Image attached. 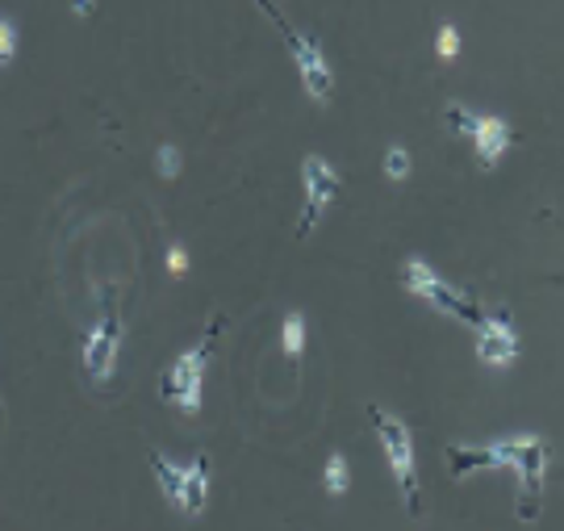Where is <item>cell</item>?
<instances>
[{"instance_id": "6da1fadb", "label": "cell", "mask_w": 564, "mask_h": 531, "mask_svg": "<svg viewBox=\"0 0 564 531\" xmlns=\"http://www.w3.org/2000/svg\"><path fill=\"white\" fill-rule=\"evenodd\" d=\"M447 469L456 481H464L477 469H514L519 473V519L535 523L540 507H544V469H547V444L540 435H519V440H498L485 448H468V444H452L447 448Z\"/></svg>"}, {"instance_id": "7a4b0ae2", "label": "cell", "mask_w": 564, "mask_h": 531, "mask_svg": "<svg viewBox=\"0 0 564 531\" xmlns=\"http://www.w3.org/2000/svg\"><path fill=\"white\" fill-rule=\"evenodd\" d=\"M218 335H223V318H209V327H205L202 344L197 348H188L184 356H176L167 372H163L160 381V398L167 407L184 410L188 419L202 410V386H205V368H209V356L218 348Z\"/></svg>"}, {"instance_id": "3957f363", "label": "cell", "mask_w": 564, "mask_h": 531, "mask_svg": "<svg viewBox=\"0 0 564 531\" xmlns=\"http://www.w3.org/2000/svg\"><path fill=\"white\" fill-rule=\"evenodd\" d=\"M368 423L381 435V448L389 469L398 477V490H402V502L410 514H419V469H414V435L405 427L393 410H381L377 402L368 407Z\"/></svg>"}, {"instance_id": "277c9868", "label": "cell", "mask_w": 564, "mask_h": 531, "mask_svg": "<svg viewBox=\"0 0 564 531\" xmlns=\"http://www.w3.org/2000/svg\"><path fill=\"white\" fill-rule=\"evenodd\" d=\"M256 4H260L263 13H268V21L276 25V34L284 39V46L293 51V63H297V72H302L305 93H310L318 105H326L330 101V93H335V76H330V63H326L323 46H318L314 39H305L293 21H284V13L276 9V0H256Z\"/></svg>"}, {"instance_id": "5b68a950", "label": "cell", "mask_w": 564, "mask_h": 531, "mask_svg": "<svg viewBox=\"0 0 564 531\" xmlns=\"http://www.w3.org/2000/svg\"><path fill=\"white\" fill-rule=\"evenodd\" d=\"M402 285L419 297V302H426V306H435L440 314H452V318H460V323H481V306L468 297V293H460L456 285H447L444 277L435 272L431 264H423V260H405L402 264Z\"/></svg>"}, {"instance_id": "8992f818", "label": "cell", "mask_w": 564, "mask_h": 531, "mask_svg": "<svg viewBox=\"0 0 564 531\" xmlns=\"http://www.w3.org/2000/svg\"><path fill=\"white\" fill-rule=\"evenodd\" d=\"M444 122L452 134H464V139H473L477 147V160L485 167H494L502 160L510 143H514V134H510V122L498 118V113H473V109H464V105H447L444 109Z\"/></svg>"}, {"instance_id": "52a82bcc", "label": "cell", "mask_w": 564, "mask_h": 531, "mask_svg": "<svg viewBox=\"0 0 564 531\" xmlns=\"http://www.w3.org/2000/svg\"><path fill=\"white\" fill-rule=\"evenodd\" d=\"M302 181H305V202H302V218H297V239H310L314 226L323 223L326 205L339 197V172L318 160V155H305L302 160Z\"/></svg>"}, {"instance_id": "ba28073f", "label": "cell", "mask_w": 564, "mask_h": 531, "mask_svg": "<svg viewBox=\"0 0 564 531\" xmlns=\"http://www.w3.org/2000/svg\"><path fill=\"white\" fill-rule=\"evenodd\" d=\"M477 360L489 368H506L519 360V330L510 314H489L477 323Z\"/></svg>"}, {"instance_id": "9c48e42d", "label": "cell", "mask_w": 564, "mask_h": 531, "mask_svg": "<svg viewBox=\"0 0 564 531\" xmlns=\"http://www.w3.org/2000/svg\"><path fill=\"white\" fill-rule=\"evenodd\" d=\"M118 348H121V318L118 314H105L101 323L93 327V335H84V368L88 377L105 386L109 372L118 365Z\"/></svg>"}, {"instance_id": "30bf717a", "label": "cell", "mask_w": 564, "mask_h": 531, "mask_svg": "<svg viewBox=\"0 0 564 531\" xmlns=\"http://www.w3.org/2000/svg\"><path fill=\"white\" fill-rule=\"evenodd\" d=\"M205 498H209V456H197L188 469H184V494H181V511L184 514H202Z\"/></svg>"}, {"instance_id": "8fae6325", "label": "cell", "mask_w": 564, "mask_h": 531, "mask_svg": "<svg viewBox=\"0 0 564 531\" xmlns=\"http://www.w3.org/2000/svg\"><path fill=\"white\" fill-rule=\"evenodd\" d=\"M151 469H155V481H160L163 498L181 511V494H184V465H172L163 452H151Z\"/></svg>"}, {"instance_id": "7c38bea8", "label": "cell", "mask_w": 564, "mask_h": 531, "mask_svg": "<svg viewBox=\"0 0 564 531\" xmlns=\"http://www.w3.org/2000/svg\"><path fill=\"white\" fill-rule=\"evenodd\" d=\"M281 348L289 351L293 360H297L302 348H305V314H297V310L281 323Z\"/></svg>"}, {"instance_id": "4fadbf2b", "label": "cell", "mask_w": 564, "mask_h": 531, "mask_svg": "<svg viewBox=\"0 0 564 531\" xmlns=\"http://www.w3.org/2000/svg\"><path fill=\"white\" fill-rule=\"evenodd\" d=\"M384 176L389 181H405L410 176V151L405 147H389L384 151Z\"/></svg>"}, {"instance_id": "5bb4252c", "label": "cell", "mask_w": 564, "mask_h": 531, "mask_svg": "<svg viewBox=\"0 0 564 531\" xmlns=\"http://www.w3.org/2000/svg\"><path fill=\"white\" fill-rule=\"evenodd\" d=\"M326 490L330 494H343L347 490V460H343L339 452L326 460Z\"/></svg>"}, {"instance_id": "9a60e30c", "label": "cell", "mask_w": 564, "mask_h": 531, "mask_svg": "<svg viewBox=\"0 0 564 531\" xmlns=\"http://www.w3.org/2000/svg\"><path fill=\"white\" fill-rule=\"evenodd\" d=\"M13 55H18V25L9 18H0V67L13 63Z\"/></svg>"}, {"instance_id": "2e32d148", "label": "cell", "mask_w": 564, "mask_h": 531, "mask_svg": "<svg viewBox=\"0 0 564 531\" xmlns=\"http://www.w3.org/2000/svg\"><path fill=\"white\" fill-rule=\"evenodd\" d=\"M460 55V34L456 25H440V59H456Z\"/></svg>"}, {"instance_id": "e0dca14e", "label": "cell", "mask_w": 564, "mask_h": 531, "mask_svg": "<svg viewBox=\"0 0 564 531\" xmlns=\"http://www.w3.org/2000/svg\"><path fill=\"white\" fill-rule=\"evenodd\" d=\"M176 172H181V151H176L172 143H163L160 147V176H167V181H172Z\"/></svg>"}, {"instance_id": "ac0fdd59", "label": "cell", "mask_w": 564, "mask_h": 531, "mask_svg": "<svg viewBox=\"0 0 564 531\" xmlns=\"http://www.w3.org/2000/svg\"><path fill=\"white\" fill-rule=\"evenodd\" d=\"M167 272H172V277H184V272H188V256H184L181 247L167 251Z\"/></svg>"}, {"instance_id": "d6986e66", "label": "cell", "mask_w": 564, "mask_h": 531, "mask_svg": "<svg viewBox=\"0 0 564 531\" xmlns=\"http://www.w3.org/2000/svg\"><path fill=\"white\" fill-rule=\"evenodd\" d=\"M93 9H97V0H72V13H76V18H88Z\"/></svg>"}, {"instance_id": "ffe728a7", "label": "cell", "mask_w": 564, "mask_h": 531, "mask_svg": "<svg viewBox=\"0 0 564 531\" xmlns=\"http://www.w3.org/2000/svg\"><path fill=\"white\" fill-rule=\"evenodd\" d=\"M0 427H4V407H0Z\"/></svg>"}]
</instances>
